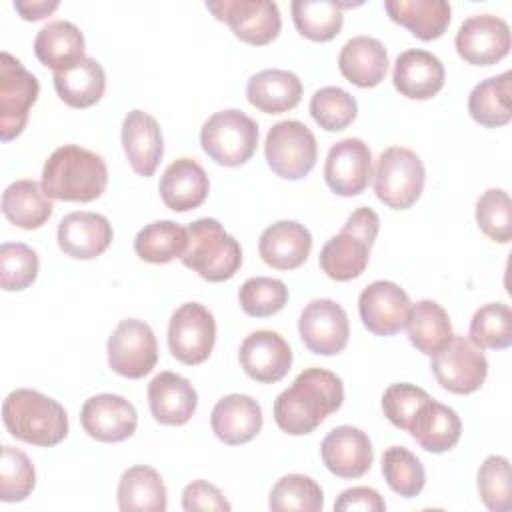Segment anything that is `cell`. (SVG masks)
<instances>
[{
    "label": "cell",
    "mask_w": 512,
    "mask_h": 512,
    "mask_svg": "<svg viewBox=\"0 0 512 512\" xmlns=\"http://www.w3.org/2000/svg\"><path fill=\"white\" fill-rule=\"evenodd\" d=\"M458 56L472 66H492L510 52V26L494 14L466 18L454 38Z\"/></svg>",
    "instance_id": "9a60e30c"
},
{
    "label": "cell",
    "mask_w": 512,
    "mask_h": 512,
    "mask_svg": "<svg viewBox=\"0 0 512 512\" xmlns=\"http://www.w3.org/2000/svg\"><path fill=\"white\" fill-rule=\"evenodd\" d=\"M216 342V320L200 302H186L174 310L168 324V348L172 356L196 366L210 358Z\"/></svg>",
    "instance_id": "30bf717a"
},
{
    "label": "cell",
    "mask_w": 512,
    "mask_h": 512,
    "mask_svg": "<svg viewBox=\"0 0 512 512\" xmlns=\"http://www.w3.org/2000/svg\"><path fill=\"white\" fill-rule=\"evenodd\" d=\"M54 88L64 104L70 108H90L104 96L106 72L102 64L90 56L74 68L54 72Z\"/></svg>",
    "instance_id": "e575fe53"
},
{
    "label": "cell",
    "mask_w": 512,
    "mask_h": 512,
    "mask_svg": "<svg viewBox=\"0 0 512 512\" xmlns=\"http://www.w3.org/2000/svg\"><path fill=\"white\" fill-rule=\"evenodd\" d=\"M162 202L174 212H188L198 208L210 190L206 170L192 158H178L170 162L158 184Z\"/></svg>",
    "instance_id": "83f0119b"
},
{
    "label": "cell",
    "mask_w": 512,
    "mask_h": 512,
    "mask_svg": "<svg viewBox=\"0 0 512 512\" xmlns=\"http://www.w3.org/2000/svg\"><path fill=\"white\" fill-rule=\"evenodd\" d=\"M380 218L368 208H356L342 230L334 234L320 250V268L322 272L338 282H348L358 276L368 266L370 248L378 236Z\"/></svg>",
    "instance_id": "277c9868"
},
{
    "label": "cell",
    "mask_w": 512,
    "mask_h": 512,
    "mask_svg": "<svg viewBox=\"0 0 512 512\" xmlns=\"http://www.w3.org/2000/svg\"><path fill=\"white\" fill-rule=\"evenodd\" d=\"M304 346L320 356L340 354L350 336L346 310L330 298H316L304 306L298 320Z\"/></svg>",
    "instance_id": "5bb4252c"
},
{
    "label": "cell",
    "mask_w": 512,
    "mask_h": 512,
    "mask_svg": "<svg viewBox=\"0 0 512 512\" xmlns=\"http://www.w3.org/2000/svg\"><path fill=\"white\" fill-rule=\"evenodd\" d=\"M200 144L216 164L228 168L242 166L256 152L258 124L242 110H220L202 124Z\"/></svg>",
    "instance_id": "8992f818"
},
{
    "label": "cell",
    "mask_w": 512,
    "mask_h": 512,
    "mask_svg": "<svg viewBox=\"0 0 512 512\" xmlns=\"http://www.w3.org/2000/svg\"><path fill=\"white\" fill-rule=\"evenodd\" d=\"M182 264L208 282L230 280L242 266V248L216 218H198L188 226Z\"/></svg>",
    "instance_id": "5b68a950"
},
{
    "label": "cell",
    "mask_w": 512,
    "mask_h": 512,
    "mask_svg": "<svg viewBox=\"0 0 512 512\" xmlns=\"http://www.w3.org/2000/svg\"><path fill=\"white\" fill-rule=\"evenodd\" d=\"M210 424L220 442L228 446L246 444L262 430V408L246 394H228L212 408Z\"/></svg>",
    "instance_id": "484cf974"
},
{
    "label": "cell",
    "mask_w": 512,
    "mask_h": 512,
    "mask_svg": "<svg viewBox=\"0 0 512 512\" xmlns=\"http://www.w3.org/2000/svg\"><path fill=\"white\" fill-rule=\"evenodd\" d=\"M412 302L408 294L390 280L370 282L358 298L364 328L376 336H392L406 328Z\"/></svg>",
    "instance_id": "2e32d148"
},
{
    "label": "cell",
    "mask_w": 512,
    "mask_h": 512,
    "mask_svg": "<svg viewBox=\"0 0 512 512\" xmlns=\"http://www.w3.org/2000/svg\"><path fill=\"white\" fill-rule=\"evenodd\" d=\"M334 510L338 512H354V510H362V512H384L386 510V502L384 498L368 486H354L344 490L338 500L334 502Z\"/></svg>",
    "instance_id": "816d5d0a"
},
{
    "label": "cell",
    "mask_w": 512,
    "mask_h": 512,
    "mask_svg": "<svg viewBox=\"0 0 512 512\" xmlns=\"http://www.w3.org/2000/svg\"><path fill=\"white\" fill-rule=\"evenodd\" d=\"M374 192L382 204L394 210H408L424 190L426 170L416 152L404 146L386 148L372 172Z\"/></svg>",
    "instance_id": "52a82bcc"
},
{
    "label": "cell",
    "mask_w": 512,
    "mask_h": 512,
    "mask_svg": "<svg viewBox=\"0 0 512 512\" xmlns=\"http://www.w3.org/2000/svg\"><path fill=\"white\" fill-rule=\"evenodd\" d=\"M406 328L410 344L426 356L436 354L454 336L448 312L434 300H420L412 304Z\"/></svg>",
    "instance_id": "8d00e7d4"
},
{
    "label": "cell",
    "mask_w": 512,
    "mask_h": 512,
    "mask_svg": "<svg viewBox=\"0 0 512 512\" xmlns=\"http://www.w3.org/2000/svg\"><path fill=\"white\" fill-rule=\"evenodd\" d=\"M38 254L22 242H4L0 246V284L6 292L28 288L38 278Z\"/></svg>",
    "instance_id": "7dc6e473"
},
{
    "label": "cell",
    "mask_w": 512,
    "mask_h": 512,
    "mask_svg": "<svg viewBox=\"0 0 512 512\" xmlns=\"http://www.w3.org/2000/svg\"><path fill=\"white\" fill-rule=\"evenodd\" d=\"M182 508L186 512H196V510L228 512L230 502L222 496V492L214 484L206 480H194L186 484L182 490Z\"/></svg>",
    "instance_id": "f907efd6"
},
{
    "label": "cell",
    "mask_w": 512,
    "mask_h": 512,
    "mask_svg": "<svg viewBox=\"0 0 512 512\" xmlns=\"http://www.w3.org/2000/svg\"><path fill=\"white\" fill-rule=\"evenodd\" d=\"M320 456L324 466L334 476L354 480L370 470L374 450L364 430L342 424L324 436L320 444Z\"/></svg>",
    "instance_id": "d6986e66"
},
{
    "label": "cell",
    "mask_w": 512,
    "mask_h": 512,
    "mask_svg": "<svg viewBox=\"0 0 512 512\" xmlns=\"http://www.w3.org/2000/svg\"><path fill=\"white\" fill-rule=\"evenodd\" d=\"M118 508L122 512H164L168 508L166 486L152 466H130L118 482Z\"/></svg>",
    "instance_id": "836d02e7"
},
{
    "label": "cell",
    "mask_w": 512,
    "mask_h": 512,
    "mask_svg": "<svg viewBox=\"0 0 512 512\" xmlns=\"http://www.w3.org/2000/svg\"><path fill=\"white\" fill-rule=\"evenodd\" d=\"M444 80V64L428 50H404L394 62V88L410 100H428L436 96L442 90Z\"/></svg>",
    "instance_id": "7402d4cb"
},
{
    "label": "cell",
    "mask_w": 512,
    "mask_h": 512,
    "mask_svg": "<svg viewBox=\"0 0 512 512\" xmlns=\"http://www.w3.org/2000/svg\"><path fill=\"white\" fill-rule=\"evenodd\" d=\"M324 180L338 196L362 194L372 180V152L360 138H344L330 146Z\"/></svg>",
    "instance_id": "e0dca14e"
},
{
    "label": "cell",
    "mask_w": 512,
    "mask_h": 512,
    "mask_svg": "<svg viewBox=\"0 0 512 512\" xmlns=\"http://www.w3.org/2000/svg\"><path fill=\"white\" fill-rule=\"evenodd\" d=\"M40 92L38 78L28 72L10 52L0 54V138L10 142L20 136L28 122V112Z\"/></svg>",
    "instance_id": "9c48e42d"
},
{
    "label": "cell",
    "mask_w": 512,
    "mask_h": 512,
    "mask_svg": "<svg viewBox=\"0 0 512 512\" xmlns=\"http://www.w3.org/2000/svg\"><path fill=\"white\" fill-rule=\"evenodd\" d=\"M384 10L392 22L408 28L424 42L440 38L452 14L446 0H388L384 2Z\"/></svg>",
    "instance_id": "1f68e13d"
},
{
    "label": "cell",
    "mask_w": 512,
    "mask_h": 512,
    "mask_svg": "<svg viewBox=\"0 0 512 512\" xmlns=\"http://www.w3.org/2000/svg\"><path fill=\"white\" fill-rule=\"evenodd\" d=\"M476 222L490 240L508 244L512 238V202L508 192L488 188L476 202Z\"/></svg>",
    "instance_id": "c3c4849f"
},
{
    "label": "cell",
    "mask_w": 512,
    "mask_h": 512,
    "mask_svg": "<svg viewBox=\"0 0 512 512\" xmlns=\"http://www.w3.org/2000/svg\"><path fill=\"white\" fill-rule=\"evenodd\" d=\"M246 98L264 114H282L300 104L302 82L290 70L268 68L248 80Z\"/></svg>",
    "instance_id": "4dcf8cb0"
},
{
    "label": "cell",
    "mask_w": 512,
    "mask_h": 512,
    "mask_svg": "<svg viewBox=\"0 0 512 512\" xmlns=\"http://www.w3.org/2000/svg\"><path fill=\"white\" fill-rule=\"evenodd\" d=\"M310 114L326 132H340L356 120L358 104L346 90L338 86H324L312 94Z\"/></svg>",
    "instance_id": "7bdbcfd3"
},
{
    "label": "cell",
    "mask_w": 512,
    "mask_h": 512,
    "mask_svg": "<svg viewBox=\"0 0 512 512\" xmlns=\"http://www.w3.org/2000/svg\"><path fill=\"white\" fill-rule=\"evenodd\" d=\"M482 504L492 512H508L512 508L510 462L504 456H488L476 474Z\"/></svg>",
    "instance_id": "bcb514c9"
},
{
    "label": "cell",
    "mask_w": 512,
    "mask_h": 512,
    "mask_svg": "<svg viewBox=\"0 0 512 512\" xmlns=\"http://www.w3.org/2000/svg\"><path fill=\"white\" fill-rule=\"evenodd\" d=\"M352 2L334 0H294L290 4L296 30L312 42H328L336 38L344 24V8H352Z\"/></svg>",
    "instance_id": "74e56055"
},
{
    "label": "cell",
    "mask_w": 512,
    "mask_h": 512,
    "mask_svg": "<svg viewBox=\"0 0 512 512\" xmlns=\"http://www.w3.org/2000/svg\"><path fill=\"white\" fill-rule=\"evenodd\" d=\"M148 406L156 422L164 426H182L198 408V392L184 376L166 370L150 380Z\"/></svg>",
    "instance_id": "cb8c5ba5"
},
{
    "label": "cell",
    "mask_w": 512,
    "mask_h": 512,
    "mask_svg": "<svg viewBox=\"0 0 512 512\" xmlns=\"http://www.w3.org/2000/svg\"><path fill=\"white\" fill-rule=\"evenodd\" d=\"M432 396L414 386V384H408V382H396V384H390L384 394H382V410H384V416L400 430H406L412 416L416 414V410L426 402L430 400Z\"/></svg>",
    "instance_id": "681fc988"
},
{
    "label": "cell",
    "mask_w": 512,
    "mask_h": 512,
    "mask_svg": "<svg viewBox=\"0 0 512 512\" xmlns=\"http://www.w3.org/2000/svg\"><path fill=\"white\" fill-rule=\"evenodd\" d=\"M512 74L506 70L498 76L478 82L468 96L470 116L486 128H500L512 120Z\"/></svg>",
    "instance_id": "d590c367"
},
{
    "label": "cell",
    "mask_w": 512,
    "mask_h": 512,
    "mask_svg": "<svg viewBox=\"0 0 512 512\" xmlns=\"http://www.w3.org/2000/svg\"><path fill=\"white\" fill-rule=\"evenodd\" d=\"M60 4L56 0H16L14 10L24 18V20H42L50 16Z\"/></svg>",
    "instance_id": "f5cc1de1"
},
{
    "label": "cell",
    "mask_w": 512,
    "mask_h": 512,
    "mask_svg": "<svg viewBox=\"0 0 512 512\" xmlns=\"http://www.w3.org/2000/svg\"><path fill=\"white\" fill-rule=\"evenodd\" d=\"M84 432L98 442H122L136 432V408L118 394H96L80 410Z\"/></svg>",
    "instance_id": "ac0fdd59"
},
{
    "label": "cell",
    "mask_w": 512,
    "mask_h": 512,
    "mask_svg": "<svg viewBox=\"0 0 512 512\" xmlns=\"http://www.w3.org/2000/svg\"><path fill=\"white\" fill-rule=\"evenodd\" d=\"M264 154L276 176L302 180L312 172L318 158L316 136L300 120L276 122L266 134Z\"/></svg>",
    "instance_id": "ba28073f"
},
{
    "label": "cell",
    "mask_w": 512,
    "mask_h": 512,
    "mask_svg": "<svg viewBox=\"0 0 512 512\" xmlns=\"http://www.w3.org/2000/svg\"><path fill=\"white\" fill-rule=\"evenodd\" d=\"M36 486V470L30 458L10 444L2 448L0 460V500L22 502Z\"/></svg>",
    "instance_id": "ee69618b"
},
{
    "label": "cell",
    "mask_w": 512,
    "mask_h": 512,
    "mask_svg": "<svg viewBox=\"0 0 512 512\" xmlns=\"http://www.w3.org/2000/svg\"><path fill=\"white\" fill-rule=\"evenodd\" d=\"M206 8L216 20L226 22L234 36L252 46H266L278 38L282 18L270 0H210Z\"/></svg>",
    "instance_id": "4fadbf2b"
},
{
    "label": "cell",
    "mask_w": 512,
    "mask_h": 512,
    "mask_svg": "<svg viewBox=\"0 0 512 512\" xmlns=\"http://www.w3.org/2000/svg\"><path fill=\"white\" fill-rule=\"evenodd\" d=\"M240 308L252 318H266L280 312L288 302V288L278 278H248L238 290Z\"/></svg>",
    "instance_id": "f6af8a7d"
},
{
    "label": "cell",
    "mask_w": 512,
    "mask_h": 512,
    "mask_svg": "<svg viewBox=\"0 0 512 512\" xmlns=\"http://www.w3.org/2000/svg\"><path fill=\"white\" fill-rule=\"evenodd\" d=\"M268 506L274 512H320L324 508V492L310 476L286 474L272 486Z\"/></svg>",
    "instance_id": "b9f144b4"
},
{
    "label": "cell",
    "mask_w": 512,
    "mask_h": 512,
    "mask_svg": "<svg viewBox=\"0 0 512 512\" xmlns=\"http://www.w3.org/2000/svg\"><path fill=\"white\" fill-rule=\"evenodd\" d=\"M406 432L432 454H442L452 450L462 434V422L456 410L430 398L412 416Z\"/></svg>",
    "instance_id": "4316f807"
},
{
    "label": "cell",
    "mask_w": 512,
    "mask_h": 512,
    "mask_svg": "<svg viewBox=\"0 0 512 512\" xmlns=\"http://www.w3.org/2000/svg\"><path fill=\"white\" fill-rule=\"evenodd\" d=\"M430 370L444 390L472 394L482 388L488 376V360L468 338L454 334L444 348L432 354Z\"/></svg>",
    "instance_id": "8fae6325"
},
{
    "label": "cell",
    "mask_w": 512,
    "mask_h": 512,
    "mask_svg": "<svg viewBox=\"0 0 512 512\" xmlns=\"http://www.w3.org/2000/svg\"><path fill=\"white\" fill-rule=\"evenodd\" d=\"M108 366L124 378H144L158 362V344L152 328L136 318L122 320L106 344Z\"/></svg>",
    "instance_id": "7c38bea8"
},
{
    "label": "cell",
    "mask_w": 512,
    "mask_h": 512,
    "mask_svg": "<svg viewBox=\"0 0 512 512\" xmlns=\"http://www.w3.org/2000/svg\"><path fill=\"white\" fill-rule=\"evenodd\" d=\"M238 360L246 376L262 384H274L288 374L292 366V350L278 332L256 330L240 344Z\"/></svg>",
    "instance_id": "ffe728a7"
},
{
    "label": "cell",
    "mask_w": 512,
    "mask_h": 512,
    "mask_svg": "<svg viewBox=\"0 0 512 512\" xmlns=\"http://www.w3.org/2000/svg\"><path fill=\"white\" fill-rule=\"evenodd\" d=\"M52 200L36 180H16L2 192V214L22 230L42 228L52 216Z\"/></svg>",
    "instance_id": "d6a6232c"
},
{
    "label": "cell",
    "mask_w": 512,
    "mask_h": 512,
    "mask_svg": "<svg viewBox=\"0 0 512 512\" xmlns=\"http://www.w3.org/2000/svg\"><path fill=\"white\" fill-rule=\"evenodd\" d=\"M468 340L480 350H504L512 344V310L504 302H488L480 306L468 330Z\"/></svg>",
    "instance_id": "ab89813d"
},
{
    "label": "cell",
    "mask_w": 512,
    "mask_h": 512,
    "mask_svg": "<svg viewBox=\"0 0 512 512\" xmlns=\"http://www.w3.org/2000/svg\"><path fill=\"white\" fill-rule=\"evenodd\" d=\"M382 474L392 492L414 498L426 484V470L420 458L404 446H390L382 454Z\"/></svg>",
    "instance_id": "60d3db41"
},
{
    "label": "cell",
    "mask_w": 512,
    "mask_h": 512,
    "mask_svg": "<svg viewBox=\"0 0 512 512\" xmlns=\"http://www.w3.org/2000/svg\"><path fill=\"white\" fill-rule=\"evenodd\" d=\"M188 246V228L172 220H156L146 224L134 238V252L150 264H166L182 258Z\"/></svg>",
    "instance_id": "f35d334b"
},
{
    "label": "cell",
    "mask_w": 512,
    "mask_h": 512,
    "mask_svg": "<svg viewBox=\"0 0 512 512\" xmlns=\"http://www.w3.org/2000/svg\"><path fill=\"white\" fill-rule=\"evenodd\" d=\"M108 186V168L100 154L64 144L56 148L42 168V188L54 200L92 202Z\"/></svg>",
    "instance_id": "7a4b0ae2"
},
{
    "label": "cell",
    "mask_w": 512,
    "mask_h": 512,
    "mask_svg": "<svg viewBox=\"0 0 512 512\" xmlns=\"http://www.w3.org/2000/svg\"><path fill=\"white\" fill-rule=\"evenodd\" d=\"M60 250L76 260H92L108 250L114 238L112 224L96 212H70L58 224Z\"/></svg>",
    "instance_id": "44dd1931"
},
{
    "label": "cell",
    "mask_w": 512,
    "mask_h": 512,
    "mask_svg": "<svg viewBox=\"0 0 512 512\" xmlns=\"http://www.w3.org/2000/svg\"><path fill=\"white\" fill-rule=\"evenodd\" d=\"M340 74L358 88L378 86L388 72V52L378 38L354 36L338 54Z\"/></svg>",
    "instance_id": "f1b7e54d"
},
{
    "label": "cell",
    "mask_w": 512,
    "mask_h": 512,
    "mask_svg": "<svg viewBox=\"0 0 512 512\" xmlns=\"http://www.w3.org/2000/svg\"><path fill=\"white\" fill-rule=\"evenodd\" d=\"M2 420L10 436L32 446H56L68 436L64 406L30 388L12 390L2 404Z\"/></svg>",
    "instance_id": "3957f363"
},
{
    "label": "cell",
    "mask_w": 512,
    "mask_h": 512,
    "mask_svg": "<svg viewBox=\"0 0 512 512\" xmlns=\"http://www.w3.org/2000/svg\"><path fill=\"white\" fill-rule=\"evenodd\" d=\"M344 386L340 376L324 368H306L290 388L274 400V422L292 436L314 432L330 414L340 410Z\"/></svg>",
    "instance_id": "6da1fadb"
},
{
    "label": "cell",
    "mask_w": 512,
    "mask_h": 512,
    "mask_svg": "<svg viewBox=\"0 0 512 512\" xmlns=\"http://www.w3.org/2000/svg\"><path fill=\"white\" fill-rule=\"evenodd\" d=\"M124 154L138 176H152L164 154L160 124L144 110H130L122 122Z\"/></svg>",
    "instance_id": "603a6c76"
},
{
    "label": "cell",
    "mask_w": 512,
    "mask_h": 512,
    "mask_svg": "<svg viewBox=\"0 0 512 512\" xmlns=\"http://www.w3.org/2000/svg\"><path fill=\"white\" fill-rule=\"evenodd\" d=\"M84 34L80 28L68 20L48 22L38 30L34 38V54L36 58L52 68L54 72H64L82 62L84 56Z\"/></svg>",
    "instance_id": "f546056e"
},
{
    "label": "cell",
    "mask_w": 512,
    "mask_h": 512,
    "mask_svg": "<svg viewBox=\"0 0 512 512\" xmlns=\"http://www.w3.org/2000/svg\"><path fill=\"white\" fill-rule=\"evenodd\" d=\"M312 250L308 228L296 220H278L270 224L258 240V254L270 268L294 270L300 268Z\"/></svg>",
    "instance_id": "d4e9b609"
}]
</instances>
